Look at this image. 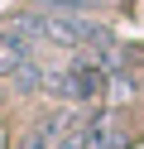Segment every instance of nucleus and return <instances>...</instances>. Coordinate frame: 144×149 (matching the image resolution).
I'll use <instances>...</instances> for the list:
<instances>
[{
	"label": "nucleus",
	"mask_w": 144,
	"mask_h": 149,
	"mask_svg": "<svg viewBox=\"0 0 144 149\" xmlns=\"http://www.w3.org/2000/svg\"><path fill=\"white\" fill-rule=\"evenodd\" d=\"M15 29H19V34H29V39L63 43V48H111V29L91 24L86 15H67V10L24 15V19H15Z\"/></svg>",
	"instance_id": "obj_1"
},
{
	"label": "nucleus",
	"mask_w": 144,
	"mask_h": 149,
	"mask_svg": "<svg viewBox=\"0 0 144 149\" xmlns=\"http://www.w3.org/2000/svg\"><path fill=\"white\" fill-rule=\"evenodd\" d=\"M48 87L63 101H96L106 91V68L101 63H67L63 72H48Z\"/></svg>",
	"instance_id": "obj_2"
},
{
	"label": "nucleus",
	"mask_w": 144,
	"mask_h": 149,
	"mask_svg": "<svg viewBox=\"0 0 144 149\" xmlns=\"http://www.w3.org/2000/svg\"><path fill=\"white\" fill-rule=\"evenodd\" d=\"M125 135L111 116H86V120H72V130L63 135L58 149H120Z\"/></svg>",
	"instance_id": "obj_3"
},
{
	"label": "nucleus",
	"mask_w": 144,
	"mask_h": 149,
	"mask_svg": "<svg viewBox=\"0 0 144 149\" xmlns=\"http://www.w3.org/2000/svg\"><path fill=\"white\" fill-rule=\"evenodd\" d=\"M29 63H34V39L19 34V29H5V34H0V72L15 77V72L29 68Z\"/></svg>",
	"instance_id": "obj_4"
},
{
	"label": "nucleus",
	"mask_w": 144,
	"mask_h": 149,
	"mask_svg": "<svg viewBox=\"0 0 144 149\" xmlns=\"http://www.w3.org/2000/svg\"><path fill=\"white\" fill-rule=\"evenodd\" d=\"M67 130H72V116H67V111H58V116H43V120H38V125L29 130L24 139H19V149H58Z\"/></svg>",
	"instance_id": "obj_5"
},
{
	"label": "nucleus",
	"mask_w": 144,
	"mask_h": 149,
	"mask_svg": "<svg viewBox=\"0 0 144 149\" xmlns=\"http://www.w3.org/2000/svg\"><path fill=\"white\" fill-rule=\"evenodd\" d=\"M43 10H67V15H86V10H101L106 0H38Z\"/></svg>",
	"instance_id": "obj_6"
}]
</instances>
